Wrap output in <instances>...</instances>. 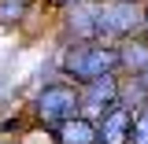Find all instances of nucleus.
I'll return each instance as SVG.
<instances>
[{
    "label": "nucleus",
    "mask_w": 148,
    "mask_h": 144,
    "mask_svg": "<svg viewBox=\"0 0 148 144\" xmlns=\"http://www.w3.org/2000/svg\"><path fill=\"white\" fill-rule=\"evenodd\" d=\"M145 8L133 0H85L74 4L71 11V30L82 37H130L133 30H141Z\"/></svg>",
    "instance_id": "obj_1"
},
{
    "label": "nucleus",
    "mask_w": 148,
    "mask_h": 144,
    "mask_svg": "<svg viewBox=\"0 0 148 144\" xmlns=\"http://www.w3.org/2000/svg\"><path fill=\"white\" fill-rule=\"evenodd\" d=\"M122 63V52L119 48H111V44H100V41H92V44H74L67 48L63 55V70L78 78V81H96V78H108L115 67Z\"/></svg>",
    "instance_id": "obj_2"
},
{
    "label": "nucleus",
    "mask_w": 148,
    "mask_h": 144,
    "mask_svg": "<svg viewBox=\"0 0 148 144\" xmlns=\"http://www.w3.org/2000/svg\"><path fill=\"white\" fill-rule=\"evenodd\" d=\"M78 107H82V96H78L71 85H48V89L37 96V115H41L45 122H52V126L74 118Z\"/></svg>",
    "instance_id": "obj_3"
},
{
    "label": "nucleus",
    "mask_w": 148,
    "mask_h": 144,
    "mask_svg": "<svg viewBox=\"0 0 148 144\" xmlns=\"http://www.w3.org/2000/svg\"><path fill=\"white\" fill-rule=\"evenodd\" d=\"M130 129H133V107L115 104L108 115H100L96 144H130Z\"/></svg>",
    "instance_id": "obj_4"
},
{
    "label": "nucleus",
    "mask_w": 148,
    "mask_h": 144,
    "mask_svg": "<svg viewBox=\"0 0 148 144\" xmlns=\"http://www.w3.org/2000/svg\"><path fill=\"white\" fill-rule=\"evenodd\" d=\"M115 104H119V81H115L111 74L89 81V89H85V96H82V107L89 111V115H108Z\"/></svg>",
    "instance_id": "obj_5"
},
{
    "label": "nucleus",
    "mask_w": 148,
    "mask_h": 144,
    "mask_svg": "<svg viewBox=\"0 0 148 144\" xmlns=\"http://www.w3.org/2000/svg\"><path fill=\"white\" fill-rule=\"evenodd\" d=\"M56 137H59V144H96V129H92V122H85V118L74 115L67 122H59Z\"/></svg>",
    "instance_id": "obj_6"
},
{
    "label": "nucleus",
    "mask_w": 148,
    "mask_h": 144,
    "mask_svg": "<svg viewBox=\"0 0 148 144\" xmlns=\"http://www.w3.org/2000/svg\"><path fill=\"white\" fill-rule=\"evenodd\" d=\"M119 52H122V63H126V67H137V70L148 67V44L145 41H137V44L130 41V44H122Z\"/></svg>",
    "instance_id": "obj_7"
},
{
    "label": "nucleus",
    "mask_w": 148,
    "mask_h": 144,
    "mask_svg": "<svg viewBox=\"0 0 148 144\" xmlns=\"http://www.w3.org/2000/svg\"><path fill=\"white\" fill-rule=\"evenodd\" d=\"M130 144H148V104L133 115V129H130Z\"/></svg>",
    "instance_id": "obj_8"
},
{
    "label": "nucleus",
    "mask_w": 148,
    "mask_h": 144,
    "mask_svg": "<svg viewBox=\"0 0 148 144\" xmlns=\"http://www.w3.org/2000/svg\"><path fill=\"white\" fill-rule=\"evenodd\" d=\"M26 4L30 0H0V22H18L26 15Z\"/></svg>",
    "instance_id": "obj_9"
},
{
    "label": "nucleus",
    "mask_w": 148,
    "mask_h": 144,
    "mask_svg": "<svg viewBox=\"0 0 148 144\" xmlns=\"http://www.w3.org/2000/svg\"><path fill=\"white\" fill-rule=\"evenodd\" d=\"M133 85H137L141 92H148V67H141V70H137V81H133Z\"/></svg>",
    "instance_id": "obj_10"
},
{
    "label": "nucleus",
    "mask_w": 148,
    "mask_h": 144,
    "mask_svg": "<svg viewBox=\"0 0 148 144\" xmlns=\"http://www.w3.org/2000/svg\"><path fill=\"white\" fill-rule=\"evenodd\" d=\"M141 33H148V8H145V18H141Z\"/></svg>",
    "instance_id": "obj_11"
},
{
    "label": "nucleus",
    "mask_w": 148,
    "mask_h": 144,
    "mask_svg": "<svg viewBox=\"0 0 148 144\" xmlns=\"http://www.w3.org/2000/svg\"><path fill=\"white\" fill-rule=\"evenodd\" d=\"M59 4H78V0H59Z\"/></svg>",
    "instance_id": "obj_12"
}]
</instances>
